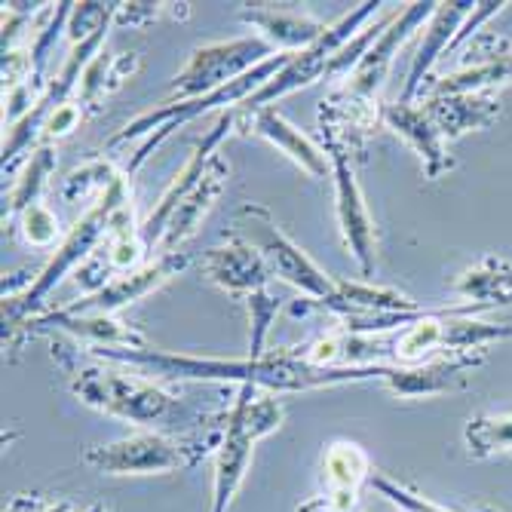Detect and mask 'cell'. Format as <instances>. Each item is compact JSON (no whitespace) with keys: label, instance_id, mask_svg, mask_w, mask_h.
I'll use <instances>...</instances> for the list:
<instances>
[{"label":"cell","instance_id":"6da1fadb","mask_svg":"<svg viewBox=\"0 0 512 512\" xmlns=\"http://www.w3.org/2000/svg\"><path fill=\"white\" fill-rule=\"evenodd\" d=\"M92 359L129 365L154 381H215L255 387L264 393H307L322 387H344L384 378L387 365H350V368H322L301 356L298 347L267 350L264 356H191V353H166L154 347H86Z\"/></svg>","mask_w":512,"mask_h":512},{"label":"cell","instance_id":"7a4b0ae2","mask_svg":"<svg viewBox=\"0 0 512 512\" xmlns=\"http://www.w3.org/2000/svg\"><path fill=\"white\" fill-rule=\"evenodd\" d=\"M53 356H59L62 368L68 371L74 399L99 414L160 433H172V427L178 424L197 430L203 421H209L206 411H197L194 405L178 399V393L166 390L160 381L142 375V371H135L129 365L102 362V359H96L92 365H77L71 356L62 353Z\"/></svg>","mask_w":512,"mask_h":512},{"label":"cell","instance_id":"3957f363","mask_svg":"<svg viewBox=\"0 0 512 512\" xmlns=\"http://www.w3.org/2000/svg\"><path fill=\"white\" fill-rule=\"evenodd\" d=\"M227 424V408L212 411L209 421L188 433L142 430L108 445H92L83 451V463L102 476H169L191 470L209 454H215Z\"/></svg>","mask_w":512,"mask_h":512},{"label":"cell","instance_id":"277c9868","mask_svg":"<svg viewBox=\"0 0 512 512\" xmlns=\"http://www.w3.org/2000/svg\"><path fill=\"white\" fill-rule=\"evenodd\" d=\"M126 203H132V191H129V178L120 175V178L111 184V188L74 221V227L68 230V234L62 237V243L56 246L53 258L34 273L31 286H28L22 295L4 298V335L13 332V329H19L22 322H28L31 313H37V310L43 307V301L50 298V292L62 283V279H65L71 270L89 264V258L108 243L114 215H117Z\"/></svg>","mask_w":512,"mask_h":512},{"label":"cell","instance_id":"5b68a950","mask_svg":"<svg viewBox=\"0 0 512 512\" xmlns=\"http://www.w3.org/2000/svg\"><path fill=\"white\" fill-rule=\"evenodd\" d=\"M292 56L289 53H279L273 59H267L264 65H258L255 71L243 74L240 80L227 83L215 92H209V96H200V99H184V102H163L160 108H151L145 114H138L132 123H126L117 135H111L108 142V151L120 148V145H129V142H138V148L129 154L126 166H123V175L132 178L138 169L145 166V160L166 142V138L181 129L184 123H191L203 114H212V111H230V108H240L249 96H255V92L270 83L279 71H283V65L289 62Z\"/></svg>","mask_w":512,"mask_h":512},{"label":"cell","instance_id":"8992f818","mask_svg":"<svg viewBox=\"0 0 512 512\" xmlns=\"http://www.w3.org/2000/svg\"><path fill=\"white\" fill-rule=\"evenodd\" d=\"M283 402L273 393L255 387H237V396L227 408L224 436L215 448V473H212V503L209 512H230V503L240 494L252 454L261 439L283 427Z\"/></svg>","mask_w":512,"mask_h":512},{"label":"cell","instance_id":"52a82bcc","mask_svg":"<svg viewBox=\"0 0 512 512\" xmlns=\"http://www.w3.org/2000/svg\"><path fill=\"white\" fill-rule=\"evenodd\" d=\"M224 237L252 246L264 258L270 273L276 279H283V283H289L292 289H298L304 298L319 301V304L335 298L338 279H332L295 240H289L283 234V227L276 224V218L270 215L267 206L243 203L234 212V218H230V227L224 230Z\"/></svg>","mask_w":512,"mask_h":512},{"label":"cell","instance_id":"ba28073f","mask_svg":"<svg viewBox=\"0 0 512 512\" xmlns=\"http://www.w3.org/2000/svg\"><path fill=\"white\" fill-rule=\"evenodd\" d=\"M381 0H365V4H359L356 10H350L347 16H341L335 25H329V31H325V37H319L313 46H307L304 53H295L283 71H279L270 83H264L255 96H249L237 111L240 114H252V111H261V108H270L276 99H283V96H292V92L316 83L325 77V71H329V62L332 56L341 50V46L347 40H353L365 25L368 19H378L381 13Z\"/></svg>","mask_w":512,"mask_h":512},{"label":"cell","instance_id":"9c48e42d","mask_svg":"<svg viewBox=\"0 0 512 512\" xmlns=\"http://www.w3.org/2000/svg\"><path fill=\"white\" fill-rule=\"evenodd\" d=\"M273 56H279V53L261 37H234V40H218V43L197 46L188 59V65H184L175 74V80L169 83L166 102L209 96V92L240 80L243 74L255 71L258 65H264Z\"/></svg>","mask_w":512,"mask_h":512},{"label":"cell","instance_id":"30bf717a","mask_svg":"<svg viewBox=\"0 0 512 512\" xmlns=\"http://www.w3.org/2000/svg\"><path fill=\"white\" fill-rule=\"evenodd\" d=\"M332 160V184H335V215L341 227V240L356 261L362 279L375 276L378 267V227L368 212V203L362 197V188L356 181V163L347 151L338 145H322Z\"/></svg>","mask_w":512,"mask_h":512},{"label":"cell","instance_id":"8fae6325","mask_svg":"<svg viewBox=\"0 0 512 512\" xmlns=\"http://www.w3.org/2000/svg\"><path fill=\"white\" fill-rule=\"evenodd\" d=\"M102 40H105V34L92 37V40H83V43H74L68 59H65V65H62V71H59V77L46 80L43 83V92L37 96V102L31 105V111L19 123L10 126V135H7V142H4V160H0V166H4V175L34 145V138L43 132L46 120H50L62 105L71 102V92L80 89V80H83L89 62L99 56Z\"/></svg>","mask_w":512,"mask_h":512},{"label":"cell","instance_id":"7c38bea8","mask_svg":"<svg viewBox=\"0 0 512 512\" xmlns=\"http://www.w3.org/2000/svg\"><path fill=\"white\" fill-rule=\"evenodd\" d=\"M512 83V40L494 31H482L470 40L463 65L430 83L424 99L439 96H491V89ZM421 99V102H424Z\"/></svg>","mask_w":512,"mask_h":512},{"label":"cell","instance_id":"4fadbf2b","mask_svg":"<svg viewBox=\"0 0 512 512\" xmlns=\"http://www.w3.org/2000/svg\"><path fill=\"white\" fill-rule=\"evenodd\" d=\"M191 264L188 252H169V255H157L148 264H142L138 270L111 276L105 286H99L96 292L83 295L80 301L62 307L68 313H99V316H117L120 310L132 307L135 301H142L154 292H160L169 279H175L184 267Z\"/></svg>","mask_w":512,"mask_h":512},{"label":"cell","instance_id":"5bb4252c","mask_svg":"<svg viewBox=\"0 0 512 512\" xmlns=\"http://www.w3.org/2000/svg\"><path fill=\"white\" fill-rule=\"evenodd\" d=\"M237 108H230V111H221L218 114V120L212 123V129L200 138L197 142V148H194V154H191V160L181 166V172L172 178V184L169 188L160 194V200H157V206H154V212L148 215V221L138 227V237H142V246H145V252L151 255V252H157L160 249V240H163V230H166V224H169V218H172V212L181 206V200L188 197L197 184H200V178H203V172H206V166H209V160L218 154V148H221V142L230 135V129L237 126Z\"/></svg>","mask_w":512,"mask_h":512},{"label":"cell","instance_id":"9a60e30c","mask_svg":"<svg viewBox=\"0 0 512 512\" xmlns=\"http://www.w3.org/2000/svg\"><path fill=\"white\" fill-rule=\"evenodd\" d=\"M436 13V4H405L402 10H396L393 22L384 28V34L375 40V46L368 50V56L353 68V74L347 77V83L341 89H347L350 96L356 99H371L384 89L390 71H393V62H396V53L402 50V43L411 40V34L424 31V25L433 19Z\"/></svg>","mask_w":512,"mask_h":512},{"label":"cell","instance_id":"2e32d148","mask_svg":"<svg viewBox=\"0 0 512 512\" xmlns=\"http://www.w3.org/2000/svg\"><path fill=\"white\" fill-rule=\"evenodd\" d=\"M488 359V350L445 353L421 365H387L381 384L399 399H433L467 387L470 375Z\"/></svg>","mask_w":512,"mask_h":512},{"label":"cell","instance_id":"e0dca14e","mask_svg":"<svg viewBox=\"0 0 512 512\" xmlns=\"http://www.w3.org/2000/svg\"><path fill=\"white\" fill-rule=\"evenodd\" d=\"M476 4L473 0H454V4H436V13L433 19L427 22L424 28V37L417 43V50L411 56V65H408V77H405V86H402V96L399 102H421L424 92L430 89V74L436 68V62L454 50L457 43V34L473 16Z\"/></svg>","mask_w":512,"mask_h":512},{"label":"cell","instance_id":"ac0fdd59","mask_svg":"<svg viewBox=\"0 0 512 512\" xmlns=\"http://www.w3.org/2000/svg\"><path fill=\"white\" fill-rule=\"evenodd\" d=\"M381 120V105L371 99H356L347 89H335L329 99L319 102V135L322 145H338L353 157V163L365 160L368 138L375 135Z\"/></svg>","mask_w":512,"mask_h":512},{"label":"cell","instance_id":"d6986e66","mask_svg":"<svg viewBox=\"0 0 512 512\" xmlns=\"http://www.w3.org/2000/svg\"><path fill=\"white\" fill-rule=\"evenodd\" d=\"M197 270L206 283H212L215 289L227 292V295H237V298H249L258 289H267L270 283V267L264 264V258L240 243V240H230L224 237L221 246H212L200 255Z\"/></svg>","mask_w":512,"mask_h":512},{"label":"cell","instance_id":"ffe728a7","mask_svg":"<svg viewBox=\"0 0 512 512\" xmlns=\"http://www.w3.org/2000/svg\"><path fill=\"white\" fill-rule=\"evenodd\" d=\"M381 120L390 132H396L402 142L421 157L427 178H442L454 169V157L448 154V142L427 114L421 102H390L381 105Z\"/></svg>","mask_w":512,"mask_h":512},{"label":"cell","instance_id":"44dd1931","mask_svg":"<svg viewBox=\"0 0 512 512\" xmlns=\"http://www.w3.org/2000/svg\"><path fill=\"white\" fill-rule=\"evenodd\" d=\"M227 181H230V166H227V160H224L221 154H215V157L209 160V166H206L200 184H197V188L181 200V206L172 212V218H169V224H166V230H163L160 249H157L160 255L181 252V246L197 234L200 224H203V218L212 212V206H215L218 197L224 194Z\"/></svg>","mask_w":512,"mask_h":512},{"label":"cell","instance_id":"7402d4cb","mask_svg":"<svg viewBox=\"0 0 512 512\" xmlns=\"http://www.w3.org/2000/svg\"><path fill=\"white\" fill-rule=\"evenodd\" d=\"M240 22L252 25L261 40H267L276 53H304L319 37H325L329 25L301 10H276L267 4H243Z\"/></svg>","mask_w":512,"mask_h":512},{"label":"cell","instance_id":"603a6c76","mask_svg":"<svg viewBox=\"0 0 512 512\" xmlns=\"http://www.w3.org/2000/svg\"><path fill=\"white\" fill-rule=\"evenodd\" d=\"M240 114V111H237ZM249 129L252 135L264 138L267 145H273L283 157H289L301 172L310 178H325L332 175V160L325 154L322 145H316L307 132H301L295 123H289L276 108H261L249 114Z\"/></svg>","mask_w":512,"mask_h":512},{"label":"cell","instance_id":"cb8c5ba5","mask_svg":"<svg viewBox=\"0 0 512 512\" xmlns=\"http://www.w3.org/2000/svg\"><path fill=\"white\" fill-rule=\"evenodd\" d=\"M368 473H371L368 454L356 442H335L322 454L325 497L335 500L347 512H356V497L359 488L368 482Z\"/></svg>","mask_w":512,"mask_h":512},{"label":"cell","instance_id":"d4e9b609","mask_svg":"<svg viewBox=\"0 0 512 512\" xmlns=\"http://www.w3.org/2000/svg\"><path fill=\"white\" fill-rule=\"evenodd\" d=\"M421 105L445 135V142H454L473 129H488L500 117V102L494 96H439L424 99Z\"/></svg>","mask_w":512,"mask_h":512},{"label":"cell","instance_id":"484cf974","mask_svg":"<svg viewBox=\"0 0 512 512\" xmlns=\"http://www.w3.org/2000/svg\"><path fill=\"white\" fill-rule=\"evenodd\" d=\"M451 289L467 298V304H479V307H500V304H512V264L506 258H482L476 267L463 270Z\"/></svg>","mask_w":512,"mask_h":512},{"label":"cell","instance_id":"4316f807","mask_svg":"<svg viewBox=\"0 0 512 512\" xmlns=\"http://www.w3.org/2000/svg\"><path fill=\"white\" fill-rule=\"evenodd\" d=\"M138 56L135 53H123V56H117V59H105V53H99L96 59L89 62V68H86V74H83V80H80V108H89V111H96L99 108V102L105 99V96H111L114 89H120L135 71H138Z\"/></svg>","mask_w":512,"mask_h":512},{"label":"cell","instance_id":"83f0119b","mask_svg":"<svg viewBox=\"0 0 512 512\" xmlns=\"http://www.w3.org/2000/svg\"><path fill=\"white\" fill-rule=\"evenodd\" d=\"M463 442H467V451L476 460L512 454V411L470 417L467 427H463Z\"/></svg>","mask_w":512,"mask_h":512},{"label":"cell","instance_id":"f1b7e54d","mask_svg":"<svg viewBox=\"0 0 512 512\" xmlns=\"http://www.w3.org/2000/svg\"><path fill=\"white\" fill-rule=\"evenodd\" d=\"M56 172V151L53 145H40L34 148V154L28 157L25 163V172L22 178L16 181V188L10 191V206H7V215L19 218L25 209H31L34 203H40V191L46 178Z\"/></svg>","mask_w":512,"mask_h":512},{"label":"cell","instance_id":"f546056e","mask_svg":"<svg viewBox=\"0 0 512 512\" xmlns=\"http://www.w3.org/2000/svg\"><path fill=\"white\" fill-rule=\"evenodd\" d=\"M120 175L123 172H117L111 157H92L83 166H77L74 172H68V178L62 181V188H59V197L65 203H77V200H83L89 194L102 197Z\"/></svg>","mask_w":512,"mask_h":512},{"label":"cell","instance_id":"4dcf8cb0","mask_svg":"<svg viewBox=\"0 0 512 512\" xmlns=\"http://www.w3.org/2000/svg\"><path fill=\"white\" fill-rule=\"evenodd\" d=\"M243 301H246V310H249V356H264L267 353L270 325H273V319L279 313V298L270 289H258Z\"/></svg>","mask_w":512,"mask_h":512},{"label":"cell","instance_id":"1f68e13d","mask_svg":"<svg viewBox=\"0 0 512 512\" xmlns=\"http://www.w3.org/2000/svg\"><path fill=\"white\" fill-rule=\"evenodd\" d=\"M191 4H117L114 25L120 28H148L160 19H188Z\"/></svg>","mask_w":512,"mask_h":512},{"label":"cell","instance_id":"d6a6232c","mask_svg":"<svg viewBox=\"0 0 512 512\" xmlns=\"http://www.w3.org/2000/svg\"><path fill=\"white\" fill-rule=\"evenodd\" d=\"M371 485H375L378 494L387 497L402 512H454V509H448V506H442V503H436V500H430L424 494L411 491L408 485H402V482H396L390 476H371Z\"/></svg>","mask_w":512,"mask_h":512},{"label":"cell","instance_id":"836d02e7","mask_svg":"<svg viewBox=\"0 0 512 512\" xmlns=\"http://www.w3.org/2000/svg\"><path fill=\"white\" fill-rule=\"evenodd\" d=\"M19 227H22L25 243L40 246V249L53 246L56 237H59V218L50 209H46L43 203H34L31 209H25L19 215Z\"/></svg>","mask_w":512,"mask_h":512},{"label":"cell","instance_id":"e575fe53","mask_svg":"<svg viewBox=\"0 0 512 512\" xmlns=\"http://www.w3.org/2000/svg\"><path fill=\"white\" fill-rule=\"evenodd\" d=\"M7 512H111L99 503H92V506H74L68 500H59V497H43V494H19L13 497L10 509Z\"/></svg>","mask_w":512,"mask_h":512},{"label":"cell","instance_id":"d590c367","mask_svg":"<svg viewBox=\"0 0 512 512\" xmlns=\"http://www.w3.org/2000/svg\"><path fill=\"white\" fill-rule=\"evenodd\" d=\"M83 120V108H80V102H68V105H62L50 120H46V126H43V138L46 142H53V138H62V135H68L71 129H77V123Z\"/></svg>","mask_w":512,"mask_h":512},{"label":"cell","instance_id":"8d00e7d4","mask_svg":"<svg viewBox=\"0 0 512 512\" xmlns=\"http://www.w3.org/2000/svg\"><path fill=\"white\" fill-rule=\"evenodd\" d=\"M295 512H347V509H341L335 500H329V497H310V500H304Z\"/></svg>","mask_w":512,"mask_h":512},{"label":"cell","instance_id":"74e56055","mask_svg":"<svg viewBox=\"0 0 512 512\" xmlns=\"http://www.w3.org/2000/svg\"><path fill=\"white\" fill-rule=\"evenodd\" d=\"M479 512H494V509H479Z\"/></svg>","mask_w":512,"mask_h":512}]
</instances>
